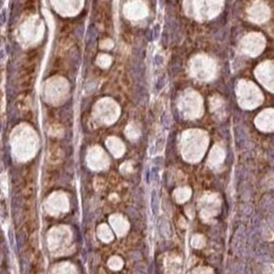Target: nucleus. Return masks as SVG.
<instances>
[{"instance_id": "f257e3e1", "label": "nucleus", "mask_w": 274, "mask_h": 274, "mask_svg": "<svg viewBox=\"0 0 274 274\" xmlns=\"http://www.w3.org/2000/svg\"><path fill=\"white\" fill-rule=\"evenodd\" d=\"M201 206V215L203 218H210L215 216L218 212V208L220 206V201L218 196L215 194H207L199 202Z\"/></svg>"}, {"instance_id": "f03ea898", "label": "nucleus", "mask_w": 274, "mask_h": 274, "mask_svg": "<svg viewBox=\"0 0 274 274\" xmlns=\"http://www.w3.org/2000/svg\"><path fill=\"white\" fill-rule=\"evenodd\" d=\"M223 159H224V153L221 148H215L212 150L210 154V158H209V163L213 166L218 165L220 163L223 162Z\"/></svg>"}, {"instance_id": "7ed1b4c3", "label": "nucleus", "mask_w": 274, "mask_h": 274, "mask_svg": "<svg viewBox=\"0 0 274 274\" xmlns=\"http://www.w3.org/2000/svg\"><path fill=\"white\" fill-rule=\"evenodd\" d=\"M191 196V190L189 187H180L177 189L174 193V197L178 202H184Z\"/></svg>"}, {"instance_id": "20e7f679", "label": "nucleus", "mask_w": 274, "mask_h": 274, "mask_svg": "<svg viewBox=\"0 0 274 274\" xmlns=\"http://www.w3.org/2000/svg\"><path fill=\"white\" fill-rule=\"evenodd\" d=\"M205 244V239L202 235H195L192 239V245L196 248H201Z\"/></svg>"}, {"instance_id": "39448f33", "label": "nucleus", "mask_w": 274, "mask_h": 274, "mask_svg": "<svg viewBox=\"0 0 274 274\" xmlns=\"http://www.w3.org/2000/svg\"><path fill=\"white\" fill-rule=\"evenodd\" d=\"M191 274H212V271L207 268H198L195 269Z\"/></svg>"}]
</instances>
